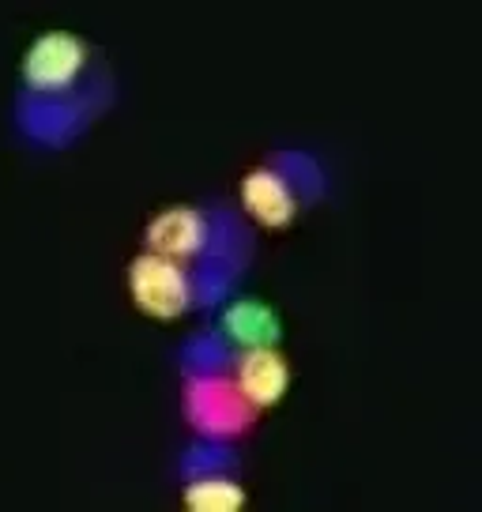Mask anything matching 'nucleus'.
Masks as SVG:
<instances>
[{
  "label": "nucleus",
  "mask_w": 482,
  "mask_h": 512,
  "mask_svg": "<svg viewBox=\"0 0 482 512\" xmlns=\"http://www.w3.org/2000/svg\"><path fill=\"white\" fill-rule=\"evenodd\" d=\"M234 358H238V347L219 328H204L181 343L177 369H181V377H223L234 369Z\"/></svg>",
  "instance_id": "9d476101"
},
{
  "label": "nucleus",
  "mask_w": 482,
  "mask_h": 512,
  "mask_svg": "<svg viewBox=\"0 0 482 512\" xmlns=\"http://www.w3.org/2000/svg\"><path fill=\"white\" fill-rule=\"evenodd\" d=\"M268 162H272L275 170L290 181V189L298 192L302 208H309V204H321L324 196H328V189H332L324 162L317 159V155L302 151V147H283V151H275Z\"/></svg>",
  "instance_id": "9b49d317"
},
{
  "label": "nucleus",
  "mask_w": 482,
  "mask_h": 512,
  "mask_svg": "<svg viewBox=\"0 0 482 512\" xmlns=\"http://www.w3.org/2000/svg\"><path fill=\"white\" fill-rule=\"evenodd\" d=\"M181 415L200 437H241L257 422V407L241 396L230 373L223 377H185L181 388Z\"/></svg>",
  "instance_id": "20e7f679"
},
{
  "label": "nucleus",
  "mask_w": 482,
  "mask_h": 512,
  "mask_svg": "<svg viewBox=\"0 0 482 512\" xmlns=\"http://www.w3.org/2000/svg\"><path fill=\"white\" fill-rule=\"evenodd\" d=\"M208 475H241L238 448L223 437H200L193 445L181 448L177 456V479H208Z\"/></svg>",
  "instance_id": "f8f14e48"
},
{
  "label": "nucleus",
  "mask_w": 482,
  "mask_h": 512,
  "mask_svg": "<svg viewBox=\"0 0 482 512\" xmlns=\"http://www.w3.org/2000/svg\"><path fill=\"white\" fill-rule=\"evenodd\" d=\"M129 294L136 309L151 320H181L196 309L193 272L174 256L140 253L129 264Z\"/></svg>",
  "instance_id": "39448f33"
},
{
  "label": "nucleus",
  "mask_w": 482,
  "mask_h": 512,
  "mask_svg": "<svg viewBox=\"0 0 482 512\" xmlns=\"http://www.w3.org/2000/svg\"><path fill=\"white\" fill-rule=\"evenodd\" d=\"M185 509L196 512H238L245 505V486L238 475H208V479L185 482Z\"/></svg>",
  "instance_id": "ddd939ff"
},
{
  "label": "nucleus",
  "mask_w": 482,
  "mask_h": 512,
  "mask_svg": "<svg viewBox=\"0 0 482 512\" xmlns=\"http://www.w3.org/2000/svg\"><path fill=\"white\" fill-rule=\"evenodd\" d=\"M19 72H23V91H34V95L72 91L83 80H91V72H95L91 42L72 31L38 34L23 53Z\"/></svg>",
  "instance_id": "7ed1b4c3"
},
{
  "label": "nucleus",
  "mask_w": 482,
  "mask_h": 512,
  "mask_svg": "<svg viewBox=\"0 0 482 512\" xmlns=\"http://www.w3.org/2000/svg\"><path fill=\"white\" fill-rule=\"evenodd\" d=\"M215 313H219V317H215V328H219L238 351H245V347H279V339H283L279 313H275L268 302L234 298V294H230Z\"/></svg>",
  "instance_id": "1a4fd4ad"
},
{
  "label": "nucleus",
  "mask_w": 482,
  "mask_h": 512,
  "mask_svg": "<svg viewBox=\"0 0 482 512\" xmlns=\"http://www.w3.org/2000/svg\"><path fill=\"white\" fill-rule=\"evenodd\" d=\"M241 208H245V219L249 223L264 226V230H287L294 226L298 211H302V200L298 192L290 189V181L272 162L268 166H257L241 177Z\"/></svg>",
  "instance_id": "423d86ee"
},
{
  "label": "nucleus",
  "mask_w": 482,
  "mask_h": 512,
  "mask_svg": "<svg viewBox=\"0 0 482 512\" xmlns=\"http://www.w3.org/2000/svg\"><path fill=\"white\" fill-rule=\"evenodd\" d=\"M117 102V83L106 68H95L91 80H83L72 91H57V95H34V91H19L16 106H12V121H16L19 136L38 151H65L98 117H106Z\"/></svg>",
  "instance_id": "f257e3e1"
},
{
  "label": "nucleus",
  "mask_w": 482,
  "mask_h": 512,
  "mask_svg": "<svg viewBox=\"0 0 482 512\" xmlns=\"http://www.w3.org/2000/svg\"><path fill=\"white\" fill-rule=\"evenodd\" d=\"M230 377L241 388V396L253 403L257 411H264V407H275L287 396L290 362L279 354V347H245L234 358Z\"/></svg>",
  "instance_id": "6e6552de"
},
{
  "label": "nucleus",
  "mask_w": 482,
  "mask_h": 512,
  "mask_svg": "<svg viewBox=\"0 0 482 512\" xmlns=\"http://www.w3.org/2000/svg\"><path fill=\"white\" fill-rule=\"evenodd\" d=\"M211 230L208 208H193V204H174V208L159 211L147 223V249L162 256H174L181 264H193L204 253Z\"/></svg>",
  "instance_id": "0eeeda50"
},
{
  "label": "nucleus",
  "mask_w": 482,
  "mask_h": 512,
  "mask_svg": "<svg viewBox=\"0 0 482 512\" xmlns=\"http://www.w3.org/2000/svg\"><path fill=\"white\" fill-rule=\"evenodd\" d=\"M208 215H211L208 245L189 264L196 309L200 313H215L238 290L241 275L249 272V264H253V249H257L253 226H249V219H241L238 211L223 208V204H211Z\"/></svg>",
  "instance_id": "f03ea898"
}]
</instances>
